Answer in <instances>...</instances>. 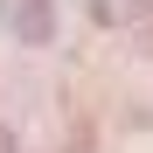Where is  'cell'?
I'll use <instances>...</instances> for the list:
<instances>
[{
  "mask_svg": "<svg viewBox=\"0 0 153 153\" xmlns=\"http://www.w3.org/2000/svg\"><path fill=\"white\" fill-rule=\"evenodd\" d=\"M0 153H14V125H0Z\"/></svg>",
  "mask_w": 153,
  "mask_h": 153,
  "instance_id": "cell-6",
  "label": "cell"
},
{
  "mask_svg": "<svg viewBox=\"0 0 153 153\" xmlns=\"http://www.w3.org/2000/svg\"><path fill=\"white\" fill-rule=\"evenodd\" d=\"M91 21H97V28H118L125 7H118V0H91Z\"/></svg>",
  "mask_w": 153,
  "mask_h": 153,
  "instance_id": "cell-2",
  "label": "cell"
},
{
  "mask_svg": "<svg viewBox=\"0 0 153 153\" xmlns=\"http://www.w3.org/2000/svg\"><path fill=\"white\" fill-rule=\"evenodd\" d=\"M132 49H139V56H153V21H146V28H132Z\"/></svg>",
  "mask_w": 153,
  "mask_h": 153,
  "instance_id": "cell-5",
  "label": "cell"
},
{
  "mask_svg": "<svg viewBox=\"0 0 153 153\" xmlns=\"http://www.w3.org/2000/svg\"><path fill=\"white\" fill-rule=\"evenodd\" d=\"M63 153H97V139H91V125H84V118L70 125V139H63Z\"/></svg>",
  "mask_w": 153,
  "mask_h": 153,
  "instance_id": "cell-3",
  "label": "cell"
},
{
  "mask_svg": "<svg viewBox=\"0 0 153 153\" xmlns=\"http://www.w3.org/2000/svg\"><path fill=\"white\" fill-rule=\"evenodd\" d=\"M14 35L21 42H56V7H49V0H14Z\"/></svg>",
  "mask_w": 153,
  "mask_h": 153,
  "instance_id": "cell-1",
  "label": "cell"
},
{
  "mask_svg": "<svg viewBox=\"0 0 153 153\" xmlns=\"http://www.w3.org/2000/svg\"><path fill=\"white\" fill-rule=\"evenodd\" d=\"M125 7V21H153V0H118Z\"/></svg>",
  "mask_w": 153,
  "mask_h": 153,
  "instance_id": "cell-4",
  "label": "cell"
}]
</instances>
